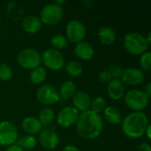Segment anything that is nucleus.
<instances>
[{
    "label": "nucleus",
    "instance_id": "f257e3e1",
    "mask_svg": "<svg viewBox=\"0 0 151 151\" xmlns=\"http://www.w3.org/2000/svg\"><path fill=\"white\" fill-rule=\"evenodd\" d=\"M75 124L78 134L85 140H94L97 138L104 129V120L102 117L90 110L81 112Z\"/></svg>",
    "mask_w": 151,
    "mask_h": 151
},
{
    "label": "nucleus",
    "instance_id": "f03ea898",
    "mask_svg": "<svg viewBox=\"0 0 151 151\" xmlns=\"http://www.w3.org/2000/svg\"><path fill=\"white\" fill-rule=\"evenodd\" d=\"M148 126L149 119L142 111H133L121 121L123 133L131 139H139L143 136Z\"/></svg>",
    "mask_w": 151,
    "mask_h": 151
},
{
    "label": "nucleus",
    "instance_id": "7ed1b4c3",
    "mask_svg": "<svg viewBox=\"0 0 151 151\" xmlns=\"http://www.w3.org/2000/svg\"><path fill=\"white\" fill-rule=\"evenodd\" d=\"M149 43L145 36L138 32H130L124 37V47L132 55H142L147 51Z\"/></svg>",
    "mask_w": 151,
    "mask_h": 151
},
{
    "label": "nucleus",
    "instance_id": "20e7f679",
    "mask_svg": "<svg viewBox=\"0 0 151 151\" xmlns=\"http://www.w3.org/2000/svg\"><path fill=\"white\" fill-rule=\"evenodd\" d=\"M127 106L134 111H142L149 104V97L141 89L133 88L124 95Z\"/></svg>",
    "mask_w": 151,
    "mask_h": 151
},
{
    "label": "nucleus",
    "instance_id": "39448f33",
    "mask_svg": "<svg viewBox=\"0 0 151 151\" xmlns=\"http://www.w3.org/2000/svg\"><path fill=\"white\" fill-rule=\"evenodd\" d=\"M17 61L21 67L33 70L40 66L42 63V58L37 50L33 48H26L19 51L17 57Z\"/></svg>",
    "mask_w": 151,
    "mask_h": 151
},
{
    "label": "nucleus",
    "instance_id": "423d86ee",
    "mask_svg": "<svg viewBox=\"0 0 151 151\" xmlns=\"http://www.w3.org/2000/svg\"><path fill=\"white\" fill-rule=\"evenodd\" d=\"M63 8L62 6L54 3H50L45 4L40 12V19L42 23L46 25H55L58 23L63 17Z\"/></svg>",
    "mask_w": 151,
    "mask_h": 151
},
{
    "label": "nucleus",
    "instance_id": "0eeeda50",
    "mask_svg": "<svg viewBox=\"0 0 151 151\" xmlns=\"http://www.w3.org/2000/svg\"><path fill=\"white\" fill-rule=\"evenodd\" d=\"M42 62L43 65L53 71L60 70L65 65V57L58 50L50 48L45 50L41 55Z\"/></svg>",
    "mask_w": 151,
    "mask_h": 151
},
{
    "label": "nucleus",
    "instance_id": "6e6552de",
    "mask_svg": "<svg viewBox=\"0 0 151 151\" xmlns=\"http://www.w3.org/2000/svg\"><path fill=\"white\" fill-rule=\"evenodd\" d=\"M65 33L67 41L77 44L81 42H83L87 35V28L81 21L78 19H73L66 24Z\"/></svg>",
    "mask_w": 151,
    "mask_h": 151
},
{
    "label": "nucleus",
    "instance_id": "1a4fd4ad",
    "mask_svg": "<svg viewBox=\"0 0 151 151\" xmlns=\"http://www.w3.org/2000/svg\"><path fill=\"white\" fill-rule=\"evenodd\" d=\"M36 99L39 103L44 105H52L59 101L58 90L50 84L41 86L36 91Z\"/></svg>",
    "mask_w": 151,
    "mask_h": 151
},
{
    "label": "nucleus",
    "instance_id": "9d476101",
    "mask_svg": "<svg viewBox=\"0 0 151 151\" xmlns=\"http://www.w3.org/2000/svg\"><path fill=\"white\" fill-rule=\"evenodd\" d=\"M18 139L17 127L9 120L0 122V145L8 147L14 144Z\"/></svg>",
    "mask_w": 151,
    "mask_h": 151
},
{
    "label": "nucleus",
    "instance_id": "9b49d317",
    "mask_svg": "<svg viewBox=\"0 0 151 151\" xmlns=\"http://www.w3.org/2000/svg\"><path fill=\"white\" fill-rule=\"evenodd\" d=\"M80 113L73 106L64 107L57 117V123L62 127H70L76 123Z\"/></svg>",
    "mask_w": 151,
    "mask_h": 151
},
{
    "label": "nucleus",
    "instance_id": "f8f14e48",
    "mask_svg": "<svg viewBox=\"0 0 151 151\" xmlns=\"http://www.w3.org/2000/svg\"><path fill=\"white\" fill-rule=\"evenodd\" d=\"M38 141L40 144L46 150H55L59 143L58 133L51 128H44L39 133Z\"/></svg>",
    "mask_w": 151,
    "mask_h": 151
},
{
    "label": "nucleus",
    "instance_id": "ddd939ff",
    "mask_svg": "<svg viewBox=\"0 0 151 151\" xmlns=\"http://www.w3.org/2000/svg\"><path fill=\"white\" fill-rule=\"evenodd\" d=\"M122 83H125L129 86H137L142 84L145 80V73L142 69L130 67L123 70L122 77H121Z\"/></svg>",
    "mask_w": 151,
    "mask_h": 151
},
{
    "label": "nucleus",
    "instance_id": "4468645a",
    "mask_svg": "<svg viewBox=\"0 0 151 151\" xmlns=\"http://www.w3.org/2000/svg\"><path fill=\"white\" fill-rule=\"evenodd\" d=\"M73 107L78 111H86L89 110L91 98L90 96L85 91H77L72 97Z\"/></svg>",
    "mask_w": 151,
    "mask_h": 151
},
{
    "label": "nucleus",
    "instance_id": "2eb2a0df",
    "mask_svg": "<svg viewBox=\"0 0 151 151\" xmlns=\"http://www.w3.org/2000/svg\"><path fill=\"white\" fill-rule=\"evenodd\" d=\"M21 127L26 134L33 136L39 134L42 130V126L39 119L33 116L26 117L21 122Z\"/></svg>",
    "mask_w": 151,
    "mask_h": 151
},
{
    "label": "nucleus",
    "instance_id": "dca6fc26",
    "mask_svg": "<svg viewBox=\"0 0 151 151\" xmlns=\"http://www.w3.org/2000/svg\"><path fill=\"white\" fill-rule=\"evenodd\" d=\"M22 28L24 31L29 34H35L41 30L42 27V23L40 18L36 15H27L24 18L21 22Z\"/></svg>",
    "mask_w": 151,
    "mask_h": 151
},
{
    "label": "nucleus",
    "instance_id": "f3484780",
    "mask_svg": "<svg viewBox=\"0 0 151 151\" xmlns=\"http://www.w3.org/2000/svg\"><path fill=\"white\" fill-rule=\"evenodd\" d=\"M108 96L113 100H119L125 95V88L121 80L112 79L107 86Z\"/></svg>",
    "mask_w": 151,
    "mask_h": 151
},
{
    "label": "nucleus",
    "instance_id": "a211bd4d",
    "mask_svg": "<svg viewBox=\"0 0 151 151\" xmlns=\"http://www.w3.org/2000/svg\"><path fill=\"white\" fill-rule=\"evenodd\" d=\"M74 54L77 58L82 60H90L95 55V49L90 43L87 42H81L76 44L74 48Z\"/></svg>",
    "mask_w": 151,
    "mask_h": 151
},
{
    "label": "nucleus",
    "instance_id": "6ab92c4d",
    "mask_svg": "<svg viewBox=\"0 0 151 151\" xmlns=\"http://www.w3.org/2000/svg\"><path fill=\"white\" fill-rule=\"evenodd\" d=\"M97 37L101 43L104 45H111L116 41V33L111 27L103 26L97 32Z\"/></svg>",
    "mask_w": 151,
    "mask_h": 151
},
{
    "label": "nucleus",
    "instance_id": "aec40b11",
    "mask_svg": "<svg viewBox=\"0 0 151 151\" xmlns=\"http://www.w3.org/2000/svg\"><path fill=\"white\" fill-rule=\"evenodd\" d=\"M104 119L112 125L120 124L122 121V115L119 109L114 106H107L104 111Z\"/></svg>",
    "mask_w": 151,
    "mask_h": 151
},
{
    "label": "nucleus",
    "instance_id": "412c9836",
    "mask_svg": "<svg viewBox=\"0 0 151 151\" xmlns=\"http://www.w3.org/2000/svg\"><path fill=\"white\" fill-rule=\"evenodd\" d=\"M77 92L76 85L73 81H65L62 83L59 88V96L64 100H68L72 98Z\"/></svg>",
    "mask_w": 151,
    "mask_h": 151
},
{
    "label": "nucleus",
    "instance_id": "4be33fe9",
    "mask_svg": "<svg viewBox=\"0 0 151 151\" xmlns=\"http://www.w3.org/2000/svg\"><path fill=\"white\" fill-rule=\"evenodd\" d=\"M39 121L41 122L42 127L50 126L55 119V112L52 108L44 107L41 110L39 113Z\"/></svg>",
    "mask_w": 151,
    "mask_h": 151
},
{
    "label": "nucleus",
    "instance_id": "5701e85b",
    "mask_svg": "<svg viewBox=\"0 0 151 151\" xmlns=\"http://www.w3.org/2000/svg\"><path fill=\"white\" fill-rule=\"evenodd\" d=\"M47 72L46 69L42 66H38L33 69L30 73V81L34 84H41L46 79Z\"/></svg>",
    "mask_w": 151,
    "mask_h": 151
},
{
    "label": "nucleus",
    "instance_id": "b1692460",
    "mask_svg": "<svg viewBox=\"0 0 151 151\" xmlns=\"http://www.w3.org/2000/svg\"><path fill=\"white\" fill-rule=\"evenodd\" d=\"M65 69L66 73L72 77H78L83 72V67H82L81 64L75 60L67 62L65 65Z\"/></svg>",
    "mask_w": 151,
    "mask_h": 151
},
{
    "label": "nucleus",
    "instance_id": "393cba45",
    "mask_svg": "<svg viewBox=\"0 0 151 151\" xmlns=\"http://www.w3.org/2000/svg\"><path fill=\"white\" fill-rule=\"evenodd\" d=\"M106 107H107V102L104 97L96 96L94 99H91L90 107H89L90 111L99 114L101 112H104Z\"/></svg>",
    "mask_w": 151,
    "mask_h": 151
},
{
    "label": "nucleus",
    "instance_id": "a878e982",
    "mask_svg": "<svg viewBox=\"0 0 151 151\" xmlns=\"http://www.w3.org/2000/svg\"><path fill=\"white\" fill-rule=\"evenodd\" d=\"M67 39L65 35H56L51 37L50 39V43L55 50H63L67 46Z\"/></svg>",
    "mask_w": 151,
    "mask_h": 151
},
{
    "label": "nucleus",
    "instance_id": "bb28decb",
    "mask_svg": "<svg viewBox=\"0 0 151 151\" xmlns=\"http://www.w3.org/2000/svg\"><path fill=\"white\" fill-rule=\"evenodd\" d=\"M12 78V69L6 63H0V81H7Z\"/></svg>",
    "mask_w": 151,
    "mask_h": 151
},
{
    "label": "nucleus",
    "instance_id": "cd10ccee",
    "mask_svg": "<svg viewBox=\"0 0 151 151\" xmlns=\"http://www.w3.org/2000/svg\"><path fill=\"white\" fill-rule=\"evenodd\" d=\"M37 145V140L33 135H27L20 141V147L26 150H33Z\"/></svg>",
    "mask_w": 151,
    "mask_h": 151
},
{
    "label": "nucleus",
    "instance_id": "c85d7f7f",
    "mask_svg": "<svg viewBox=\"0 0 151 151\" xmlns=\"http://www.w3.org/2000/svg\"><path fill=\"white\" fill-rule=\"evenodd\" d=\"M140 65L142 71L150 72L151 70V53L150 51H146L141 55Z\"/></svg>",
    "mask_w": 151,
    "mask_h": 151
},
{
    "label": "nucleus",
    "instance_id": "c756f323",
    "mask_svg": "<svg viewBox=\"0 0 151 151\" xmlns=\"http://www.w3.org/2000/svg\"><path fill=\"white\" fill-rule=\"evenodd\" d=\"M109 71L111 73V75L112 77V79H118L120 80L122 77V73H123V70L120 66L119 65H111L109 68Z\"/></svg>",
    "mask_w": 151,
    "mask_h": 151
},
{
    "label": "nucleus",
    "instance_id": "7c9ffc66",
    "mask_svg": "<svg viewBox=\"0 0 151 151\" xmlns=\"http://www.w3.org/2000/svg\"><path fill=\"white\" fill-rule=\"evenodd\" d=\"M100 81L102 82H105V83H109L111 80H112V77L111 75V73L109 71V69H105L104 71H102L100 73H99V76H98Z\"/></svg>",
    "mask_w": 151,
    "mask_h": 151
},
{
    "label": "nucleus",
    "instance_id": "2f4dec72",
    "mask_svg": "<svg viewBox=\"0 0 151 151\" xmlns=\"http://www.w3.org/2000/svg\"><path fill=\"white\" fill-rule=\"evenodd\" d=\"M5 151H24V150L19 145V144H12L8 147H6Z\"/></svg>",
    "mask_w": 151,
    "mask_h": 151
},
{
    "label": "nucleus",
    "instance_id": "473e14b6",
    "mask_svg": "<svg viewBox=\"0 0 151 151\" xmlns=\"http://www.w3.org/2000/svg\"><path fill=\"white\" fill-rule=\"evenodd\" d=\"M137 151H151V147L149 143L143 142L140 144L137 148Z\"/></svg>",
    "mask_w": 151,
    "mask_h": 151
},
{
    "label": "nucleus",
    "instance_id": "72a5a7b5",
    "mask_svg": "<svg viewBox=\"0 0 151 151\" xmlns=\"http://www.w3.org/2000/svg\"><path fill=\"white\" fill-rule=\"evenodd\" d=\"M144 94L150 98L151 96V82H148L144 88Z\"/></svg>",
    "mask_w": 151,
    "mask_h": 151
},
{
    "label": "nucleus",
    "instance_id": "f704fd0d",
    "mask_svg": "<svg viewBox=\"0 0 151 151\" xmlns=\"http://www.w3.org/2000/svg\"><path fill=\"white\" fill-rule=\"evenodd\" d=\"M62 151H80L79 149L74 146V145H72V144H69V145H66Z\"/></svg>",
    "mask_w": 151,
    "mask_h": 151
},
{
    "label": "nucleus",
    "instance_id": "c9c22d12",
    "mask_svg": "<svg viewBox=\"0 0 151 151\" xmlns=\"http://www.w3.org/2000/svg\"><path fill=\"white\" fill-rule=\"evenodd\" d=\"M146 134L147 135V137H148V139L149 140H150L151 139V126L150 125H149L148 127H147V128H146V131H145V134Z\"/></svg>",
    "mask_w": 151,
    "mask_h": 151
},
{
    "label": "nucleus",
    "instance_id": "e433bc0d",
    "mask_svg": "<svg viewBox=\"0 0 151 151\" xmlns=\"http://www.w3.org/2000/svg\"><path fill=\"white\" fill-rule=\"evenodd\" d=\"M145 38H146V40H147L148 43H149V44H150V42H151V33L150 32H149V33H148V35H147V36H145Z\"/></svg>",
    "mask_w": 151,
    "mask_h": 151
},
{
    "label": "nucleus",
    "instance_id": "4c0bfd02",
    "mask_svg": "<svg viewBox=\"0 0 151 151\" xmlns=\"http://www.w3.org/2000/svg\"><path fill=\"white\" fill-rule=\"evenodd\" d=\"M55 3H56L57 4H58V5H60V6H61V4H65V1H64V0L58 1V0H57V1L55 2Z\"/></svg>",
    "mask_w": 151,
    "mask_h": 151
}]
</instances>
